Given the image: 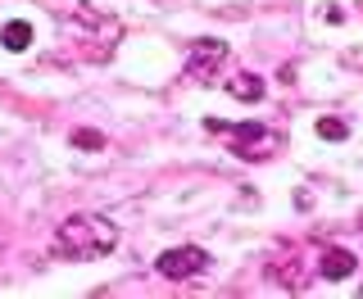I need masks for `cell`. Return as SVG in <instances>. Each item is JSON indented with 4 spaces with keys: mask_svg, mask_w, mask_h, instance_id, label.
Masks as SVG:
<instances>
[{
    "mask_svg": "<svg viewBox=\"0 0 363 299\" xmlns=\"http://www.w3.org/2000/svg\"><path fill=\"white\" fill-rule=\"evenodd\" d=\"M155 268H159V277H168V281H191V277H200V272L209 268V249H200V245L164 249Z\"/></svg>",
    "mask_w": 363,
    "mask_h": 299,
    "instance_id": "cell-4",
    "label": "cell"
},
{
    "mask_svg": "<svg viewBox=\"0 0 363 299\" xmlns=\"http://www.w3.org/2000/svg\"><path fill=\"white\" fill-rule=\"evenodd\" d=\"M77 150H86V154H96V150H105V136H100L96 128H73V136H68Z\"/></svg>",
    "mask_w": 363,
    "mask_h": 299,
    "instance_id": "cell-8",
    "label": "cell"
},
{
    "mask_svg": "<svg viewBox=\"0 0 363 299\" xmlns=\"http://www.w3.org/2000/svg\"><path fill=\"white\" fill-rule=\"evenodd\" d=\"M318 136H323V141H345L350 136V128H345V118H318Z\"/></svg>",
    "mask_w": 363,
    "mask_h": 299,
    "instance_id": "cell-9",
    "label": "cell"
},
{
    "mask_svg": "<svg viewBox=\"0 0 363 299\" xmlns=\"http://www.w3.org/2000/svg\"><path fill=\"white\" fill-rule=\"evenodd\" d=\"M118 245V227L100 213H73L60 222L55 232V254L73 259V263H91V259H105Z\"/></svg>",
    "mask_w": 363,
    "mask_h": 299,
    "instance_id": "cell-1",
    "label": "cell"
},
{
    "mask_svg": "<svg viewBox=\"0 0 363 299\" xmlns=\"http://www.w3.org/2000/svg\"><path fill=\"white\" fill-rule=\"evenodd\" d=\"M209 132L223 136L227 150H232L236 159H245V164H268V159L281 150V136L272 128H259V123H218V118H209Z\"/></svg>",
    "mask_w": 363,
    "mask_h": 299,
    "instance_id": "cell-2",
    "label": "cell"
},
{
    "mask_svg": "<svg viewBox=\"0 0 363 299\" xmlns=\"http://www.w3.org/2000/svg\"><path fill=\"white\" fill-rule=\"evenodd\" d=\"M0 45H5V50H28V45H32V28H28L23 18L5 23V32H0Z\"/></svg>",
    "mask_w": 363,
    "mask_h": 299,
    "instance_id": "cell-7",
    "label": "cell"
},
{
    "mask_svg": "<svg viewBox=\"0 0 363 299\" xmlns=\"http://www.w3.org/2000/svg\"><path fill=\"white\" fill-rule=\"evenodd\" d=\"M318 272H323L327 281H350L359 272V259L350 254V249H340V245H327L323 259H318Z\"/></svg>",
    "mask_w": 363,
    "mask_h": 299,
    "instance_id": "cell-5",
    "label": "cell"
},
{
    "mask_svg": "<svg viewBox=\"0 0 363 299\" xmlns=\"http://www.w3.org/2000/svg\"><path fill=\"white\" fill-rule=\"evenodd\" d=\"M223 64H227V45L218 37H196L191 41V50H186V77L191 82L213 86L218 73H223Z\"/></svg>",
    "mask_w": 363,
    "mask_h": 299,
    "instance_id": "cell-3",
    "label": "cell"
},
{
    "mask_svg": "<svg viewBox=\"0 0 363 299\" xmlns=\"http://www.w3.org/2000/svg\"><path fill=\"white\" fill-rule=\"evenodd\" d=\"M227 91L236 100H245V105H255V100H264V77L259 73H232L227 77Z\"/></svg>",
    "mask_w": 363,
    "mask_h": 299,
    "instance_id": "cell-6",
    "label": "cell"
}]
</instances>
